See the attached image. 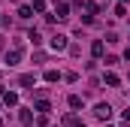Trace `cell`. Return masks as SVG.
I'll use <instances>...</instances> for the list:
<instances>
[{
	"label": "cell",
	"instance_id": "cell-8",
	"mask_svg": "<svg viewBox=\"0 0 130 127\" xmlns=\"http://www.w3.org/2000/svg\"><path fill=\"white\" fill-rule=\"evenodd\" d=\"M30 121H33V115L27 112V109H24V112H21V124H30Z\"/></svg>",
	"mask_w": 130,
	"mask_h": 127
},
{
	"label": "cell",
	"instance_id": "cell-5",
	"mask_svg": "<svg viewBox=\"0 0 130 127\" xmlns=\"http://www.w3.org/2000/svg\"><path fill=\"white\" fill-rule=\"evenodd\" d=\"M70 106H73V109H82V97L73 94V97H70Z\"/></svg>",
	"mask_w": 130,
	"mask_h": 127
},
{
	"label": "cell",
	"instance_id": "cell-1",
	"mask_svg": "<svg viewBox=\"0 0 130 127\" xmlns=\"http://www.w3.org/2000/svg\"><path fill=\"white\" fill-rule=\"evenodd\" d=\"M94 115H97V118H103V121H106V118L112 115V106H109V103H97V109H94Z\"/></svg>",
	"mask_w": 130,
	"mask_h": 127
},
{
	"label": "cell",
	"instance_id": "cell-4",
	"mask_svg": "<svg viewBox=\"0 0 130 127\" xmlns=\"http://www.w3.org/2000/svg\"><path fill=\"white\" fill-rule=\"evenodd\" d=\"M106 85H112V88H115V85H118V76H115V73H106Z\"/></svg>",
	"mask_w": 130,
	"mask_h": 127
},
{
	"label": "cell",
	"instance_id": "cell-12",
	"mask_svg": "<svg viewBox=\"0 0 130 127\" xmlns=\"http://www.w3.org/2000/svg\"><path fill=\"white\" fill-rule=\"evenodd\" d=\"M124 118H127V121H130V109H127V112H124Z\"/></svg>",
	"mask_w": 130,
	"mask_h": 127
},
{
	"label": "cell",
	"instance_id": "cell-9",
	"mask_svg": "<svg viewBox=\"0 0 130 127\" xmlns=\"http://www.w3.org/2000/svg\"><path fill=\"white\" fill-rule=\"evenodd\" d=\"M33 82H36V79H33V76H21V85H24V88H30Z\"/></svg>",
	"mask_w": 130,
	"mask_h": 127
},
{
	"label": "cell",
	"instance_id": "cell-2",
	"mask_svg": "<svg viewBox=\"0 0 130 127\" xmlns=\"http://www.w3.org/2000/svg\"><path fill=\"white\" fill-rule=\"evenodd\" d=\"M52 49H58V52H61V49H67V36L55 33V36H52Z\"/></svg>",
	"mask_w": 130,
	"mask_h": 127
},
{
	"label": "cell",
	"instance_id": "cell-10",
	"mask_svg": "<svg viewBox=\"0 0 130 127\" xmlns=\"http://www.w3.org/2000/svg\"><path fill=\"white\" fill-rule=\"evenodd\" d=\"M67 124H70V127H85L82 121H76V118H67Z\"/></svg>",
	"mask_w": 130,
	"mask_h": 127
},
{
	"label": "cell",
	"instance_id": "cell-6",
	"mask_svg": "<svg viewBox=\"0 0 130 127\" xmlns=\"http://www.w3.org/2000/svg\"><path fill=\"white\" fill-rule=\"evenodd\" d=\"M91 52H94L97 58H100V55H103V42H100V39H97V42H94V45H91Z\"/></svg>",
	"mask_w": 130,
	"mask_h": 127
},
{
	"label": "cell",
	"instance_id": "cell-7",
	"mask_svg": "<svg viewBox=\"0 0 130 127\" xmlns=\"http://www.w3.org/2000/svg\"><path fill=\"white\" fill-rule=\"evenodd\" d=\"M30 12H33L30 6H21V9H18V15H21V18H30Z\"/></svg>",
	"mask_w": 130,
	"mask_h": 127
},
{
	"label": "cell",
	"instance_id": "cell-11",
	"mask_svg": "<svg viewBox=\"0 0 130 127\" xmlns=\"http://www.w3.org/2000/svg\"><path fill=\"white\" fill-rule=\"evenodd\" d=\"M33 9H45V0H33Z\"/></svg>",
	"mask_w": 130,
	"mask_h": 127
},
{
	"label": "cell",
	"instance_id": "cell-3",
	"mask_svg": "<svg viewBox=\"0 0 130 127\" xmlns=\"http://www.w3.org/2000/svg\"><path fill=\"white\" fill-rule=\"evenodd\" d=\"M18 58H21V52H18V49H12V52L6 55V64H15V61H18Z\"/></svg>",
	"mask_w": 130,
	"mask_h": 127
}]
</instances>
